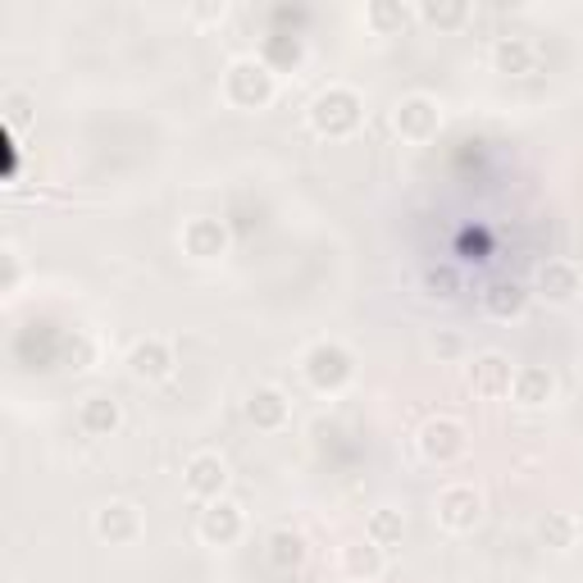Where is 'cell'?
<instances>
[{"mask_svg": "<svg viewBox=\"0 0 583 583\" xmlns=\"http://www.w3.org/2000/svg\"><path fill=\"white\" fill-rule=\"evenodd\" d=\"M402 533H406V520H402V511H393V506H378V511L369 515V524H365V538L378 543V547H397Z\"/></svg>", "mask_w": 583, "mask_h": 583, "instance_id": "ffe728a7", "label": "cell"}, {"mask_svg": "<svg viewBox=\"0 0 583 583\" xmlns=\"http://www.w3.org/2000/svg\"><path fill=\"white\" fill-rule=\"evenodd\" d=\"M287 397L278 393V387H260V393H251V402H247V415H251V424L256 428H283L287 424Z\"/></svg>", "mask_w": 583, "mask_h": 583, "instance_id": "2e32d148", "label": "cell"}, {"mask_svg": "<svg viewBox=\"0 0 583 583\" xmlns=\"http://www.w3.org/2000/svg\"><path fill=\"white\" fill-rule=\"evenodd\" d=\"M128 365H132V374H137V378H146V383H160V378H169V374H174V352L160 343V337H141V343L132 347V356H128Z\"/></svg>", "mask_w": 583, "mask_h": 583, "instance_id": "7c38bea8", "label": "cell"}, {"mask_svg": "<svg viewBox=\"0 0 583 583\" xmlns=\"http://www.w3.org/2000/svg\"><path fill=\"white\" fill-rule=\"evenodd\" d=\"M224 247H228V233H224L219 219H191V224L182 228V251H187L191 260H219Z\"/></svg>", "mask_w": 583, "mask_h": 583, "instance_id": "30bf717a", "label": "cell"}, {"mask_svg": "<svg viewBox=\"0 0 583 583\" xmlns=\"http://www.w3.org/2000/svg\"><path fill=\"white\" fill-rule=\"evenodd\" d=\"M224 96L228 106L237 110H265L274 96H278V73L269 60H233L228 73H224Z\"/></svg>", "mask_w": 583, "mask_h": 583, "instance_id": "6da1fadb", "label": "cell"}, {"mask_svg": "<svg viewBox=\"0 0 583 583\" xmlns=\"http://www.w3.org/2000/svg\"><path fill=\"white\" fill-rule=\"evenodd\" d=\"M393 123L406 141H428V137H437V128H443V110H437V101H428V96H406Z\"/></svg>", "mask_w": 583, "mask_h": 583, "instance_id": "ba28073f", "label": "cell"}, {"mask_svg": "<svg viewBox=\"0 0 583 583\" xmlns=\"http://www.w3.org/2000/svg\"><path fill=\"white\" fill-rule=\"evenodd\" d=\"M524 302H528V292H524L520 283H497L493 292H483V306H488L497 319L520 315V310H524Z\"/></svg>", "mask_w": 583, "mask_h": 583, "instance_id": "7402d4cb", "label": "cell"}, {"mask_svg": "<svg viewBox=\"0 0 583 583\" xmlns=\"http://www.w3.org/2000/svg\"><path fill=\"white\" fill-rule=\"evenodd\" d=\"M387 570V547H378V543H347L343 547V574L347 579H356V583H369V579H378Z\"/></svg>", "mask_w": 583, "mask_h": 583, "instance_id": "5bb4252c", "label": "cell"}, {"mask_svg": "<svg viewBox=\"0 0 583 583\" xmlns=\"http://www.w3.org/2000/svg\"><path fill=\"white\" fill-rule=\"evenodd\" d=\"M6 106H10V119H14V123L28 119V96H23V91H10V96H6Z\"/></svg>", "mask_w": 583, "mask_h": 583, "instance_id": "484cf974", "label": "cell"}, {"mask_svg": "<svg viewBox=\"0 0 583 583\" xmlns=\"http://www.w3.org/2000/svg\"><path fill=\"white\" fill-rule=\"evenodd\" d=\"M538 538H543L547 547H556V552H570L574 538H579V520H574L570 511H547V520L538 524Z\"/></svg>", "mask_w": 583, "mask_h": 583, "instance_id": "44dd1931", "label": "cell"}, {"mask_svg": "<svg viewBox=\"0 0 583 583\" xmlns=\"http://www.w3.org/2000/svg\"><path fill=\"white\" fill-rule=\"evenodd\" d=\"M493 60H497V69L502 73H528L533 69V60H538V51H533V41H524V37H502L497 41V51H493Z\"/></svg>", "mask_w": 583, "mask_h": 583, "instance_id": "d6986e66", "label": "cell"}, {"mask_svg": "<svg viewBox=\"0 0 583 583\" xmlns=\"http://www.w3.org/2000/svg\"><path fill=\"white\" fill-rule=\"evenodd\" d=\"M365 19L378 28V32H393V28H406V6H369L365 10Z\"/></svg>", "mask_w": 583, "mask_h": 583, "instance_id": "cb8c5ba5", "label": "cell"}, {"mask_svg": "<svg viewBox=\"0 0 583 583\" xmlns=\"http://www.w3.org/2000/svg\"><path fill=\"white\" fill-rule=\"evenodd\" d=\"M360 110L365 101L352 91V87H328L315 96V106H310V123L319 137H347L360 128Z\"/></svg>", "mask_w": 583, "mask_h": 583, "instance_id": "7a4b0ae2", "label": "cell"}, {"mask_svg": "<svg viewBox=\"0 0 583 583\" xmlns=\"http://www.w3.org/2000/svg\"><path fill=\"white\" fill-rule=\"evenodd\" d=\"M483 515V497L470 488V483H452V488L437 493V524L452 533H470Z\"/></svg>", "mask_w": 583, "mask_h": 583, "instance_id": "5b68a950", "label": "cell"}, {"mask_svg": "<svg viewBox=\"0 0 583 583\" xmlns=\"http://www.w3.org/2000/svg\"><path fill=\"white\" fill-rule=\"evenodd\" d=\"M78 424H82V433H91V437L115 433V428H119V402H110V397H87L82 411H78Z\"/></svg>", "mask_w": 583, "mask_h": 583, "instance_id": "ac0fdd59", "label": "cell"}, {"mask_svg": "<svg viewBox=\"0 0 583 583\" xmlns=\"http://www.w3.org/2000/svg\"><path fill=\"white\" fill-rule=\"evenodd\" d=\"M465 447H470L465 424H461V419H452V415H437V419H428V424L419 428V452H424L428 461H437V465H452V461H461V456H465Z\"/></svg>", "mask_w": 583, "mask_h": 583, "instance_id": "277c9868", "label": "cell"}, {"mask_svg": "<svg viewBox=\"0 0 583 583\" xmlns=\"http://www.w3.org/2000/svg\"><path fill=\"white\" fill-rule=\"evenodd\" d=\"M265 552H269V565L287 574V570H297L306 561V538H302V533H292V528H274Z\"/></svg>", "mask_w": 583, "mask_h": 583, "instance_id": "e0dca14e", "label": "cell"}, {"mask_svg": "<svg viewBox=\"0 0 583 583\" xmlns=\"http://www.w3.org/2000/svg\"><path fill=\"white\" fill-rule=\"evenodd\" d=\"M511 397H515L520 406H547V402L556 397V378H552V369H543V365H524V369H515Z\"/></svg>", "mask_w": 583, "mask_h": 583, "instance_id": "4fadbf2b", "label": "cell"}, {"mask_svg": "<svg viewBox=\"0 0 583 583\" xmlns=\"http://www.w3.org/2000/svg\"><path fill=\"white\" fill-rule=\"evenodd\" d=\"M419 19L433 23V28H456V23L470 19V6H424Z\"/></svg>", "mask_w": 583, "mask_h": 583, "instance_id": "603a6c76", "label": "cell"}, {"mask_svg": "<svg viewBox=\"0 0 583 583\" xmlns=\"http://www.w3.org/2000/svg\"><path fill=\"white\" fill-rule=\"evenodd\" d=\"M96 533H101L110 547H123L141 533V511L128 506V502H110L101 515H96Z\"/></svg>", "mask_w": 583, "mask_h": 583, "instance_id": "8fae6325", "label": "cell"}, {"mask_svg": "<svg viewBox=\"0 0 583 583\" xmlns=\"http://www.w3.org/2000/svg\"><path fill=\"white\" fill-rule=\"evenodd\" d=\"M424 283H428L433 297H443V302H447V297H456V269H447V265H443V269H428V274H424Z\"/></svg>", "mask_w": 583, "mask_h": 583, "instance_id": "d4e9b609", "label": "cell"}, {"mask_svg": "<svg viewBox=\"0 0 583 583\" xmlns=\"http://www.w3.org/2000/svg\"><path fill=\"white\" fill-rule=\"evenodd\" d=\"M182 483H187V493L197 497V502H219L224 488H228V465H224L215 452H201V456L187 461Z\"/></svg>", "mask_w": 583, "mask_h": 583, "instance_id": "52a82bcc", "label": "cell"}, {"mask_svg": "<svg viewBox=\"0 0 583 583\" xmlns=\"http://www.w3.org/2000/svg\"><path fill=\"white\" fill-rule=\"evenodd\" d=\"M579 269L570 260H547L538 269V287H543V297L547 302H574V292H579Z\"/></svg>", "mask_w": 583, "mask_h": 583, "instance_id": "9a60e30c", "label": "cell"}, {"mask_svg": "<svg viewBox=\"0 0 583 583\" xmlns=\"http://www.w3.org/2000/svg\"><path fill=\"white\" fill-rule=\"evenodd\" d=\"M511 383H515V365H511L506 356H497V352L478 356V360L470 365V387H474L478 397H488V402L511 397Z\"/></svg>", "mask_w": 583, "mask_h": 583, "instance_id": "9c48e42d", "label": "cell"}, {"mask_svg": "<svg viewBox=\"0 0 583 583\" xmlns=\"http://www.w3.org/2000/svg\"><path fill=\"white\" fill-rule=\"evenodd\" d=\"M356 374V360L347 347H337V343H315L306 352V378L310 387H319V393H343V387L352 383Z\"/></svg>", "mask_w": 583, "mask_h": 583, "instance_id": "3957f363", "label": "cell"}, {"mask_svg": "<svg viewBox=\"0 0 583 583\" xmlns=\"http://www.w3.org/2000/svg\"><path fill=\"white\" fill-rule=\"evenodd\" d=\"M241 528H247V515H241L237 502H228V497L206 502V511H201V538L210 547H233L241 538Z\"/></svg>", "mask_w": 583, "mask_h": 583, "instance_id": "8992f818", "label": "cell"}]
</instances>
